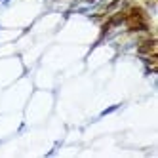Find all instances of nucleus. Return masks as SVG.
I'll return each instance as SVG.
<instances>
[{
	"label": "nucleus",
	"mask_w": 158,
	"mask_h": 158,
	"mask_svg": "<svg viewBox=\"0 0 158 158\" xmlns=\"http://www.w3.org/2000/svg\"><path fill=\"white\" fill-rule=\"evenodd\" d=\"M124 19H126V15H124V13H118V15H114V17H111V21H109V25L116 27V25H120V23H124Z\"/></svg>",
	"instance_id": "f257e3e1"
},
{
	"label": "nucleus",
	"mask_w": 158,
	"mask_h": 158,
	"mask_svg": "<svg viewBox=\"0 0 158 158\" xmlns=\"http://www.w3.org/2000/svg\"><path fill=\"white\" fill-rule=\"evenodd\" d=\"M118 4H120V0H113V2L107 6V12H113V10H116V8H118Z\"/></svg>",
	"instance_id": "f03ea898"
},
{
	"label": "nucleus",
	"mask_w": 158,
	"mask_h": 158,
	"mask_svg": "<svg viewBox=\"0 0 158 158\" xmlns=\"http://www.w3.org/2000/svg\"><path fill=\"white\" fill-rule=\"evenodd\" d=\"M114 109H118V105H114V107H109V109H107V111H105V113H103V114H109V113H113Z\"/></svg>",
	"instance_id": "7ed1b4c3"
},
{
	"label": "nucleus",
	"mask_w": 158,
	"mask_h": 158,
	"mask_svg": "<svg viewBox=\"0 0 158 158\" xmlns=\"http://www.w3.org/2000/svg\"><path fill=\"white\" fill-rule=\"evenodd\" d=\"M88 2H93V0H88Z\"/></svg>",
	"instance_id": "20e7f679"
}]
</instances>
